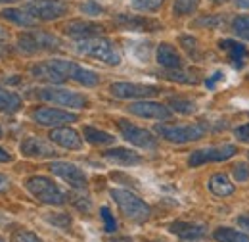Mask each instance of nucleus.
<instances>
[{
	"instance_id": "nucleus-1",
	"label": "nucleus",
	"mask_w": 249,
	"mask_h": 242,
	"mask_svg": "<svg viewBox=\"0 0 249 242\" xmlns=\"http://www.w3.org/2000/svg\"><path fill=\"white\" fill-rule=\"evenodd\" d=\"M31 75L40 79V81H48V83H54V85H60L65 81H75L83 87H96L100 83V77L98 73L92 69H87L75 61L62 60V58H56V60H46L40 61L36 65L31 67Z\"/></svg>"
},
{
	"instance_id": "nucleus-2",
	"label": "nucleus",
	"mask_w": 249,
	"mask_h": 242,
	"mask_svg": "<svg viewBox=\"0 0 249 242\" xmlns=\"http://www.w3.org/2000/svg\"><path fill=\"white\" fill-rule=\"evenodd\" d=\"M75 50L83 56L100 60L107 65H119L121 63V56H119L115 44L106 37H90V39L77 40Z\"/></svg>"
},
{
	"instance_id": "nucleus-3",
	"label": "nucleus",
	"mask_w": 249,
	"mask_h": 242,
	"mask_svg": "<svg viewBox=\"0 0 249 242\" xmlns=\"http://www.w3.org/2000/svg\"><path fill=\"white\" fill-rule=\"evenodd\" d=\"M111 198L115 200V204L119 206V210L126 219L136 221V223H144L150 219V206L136 194H132L130 190H123V188H113L111 190Z\"/></svg>"
},
{
	"instance_id": "nucleus-4",
	"label": "nucleus",
	"mask_w": 249,
	"mask_h": 242,
	"mask_svg": "<svg viewBox=\"0 0 249 242\" xmlns=\"http://www.w3.org/2000/svg\"><path fill=\"white\" fill-rule=\"evenodd\" d=\"M62 48V40L46 31H27L18 39V50L23 54H38V52H54Z\"/></svg>"
},
{
	"instance_id": "nucleus-5",
	"label": "nucleus",
	"mask_w": 249,
	"mask_h": 242,
	"mask_svg": "<svg viewBox=\"0 0 249 242\" xmlns=\"http://www.w3.org/2000/svg\"><path fill=\"white\" fill-rule=\"evenodd\" d=\"M27 190L31 192L33 196L48 206H63L67 202V196L63 194V190L56 184L54 181H50L48 177L42 175H33L25 181Z\"/></svg>"
},
{
	"instance_id": "nucleus-6",
	"label": "nucleus",
	"mask_w": 249,
	"mask_h": 242,
	"mask_svg": "<svg viewBox=\"0 0 249 242\" xmlns=\"http://www.w3.org/2000/svg\"><path fill=\"white\" fill-rule=\"evenodd\" d=\"M156 133L175 144H186L194 142L205 137L207 129L203 123H194V125H156Z\"/></svg>"
},
{
	"instance_id": "nucleus-7",
	"label": "nucleus",
	"mask_w": 249,
	"mask_h": 242,
	"mask_svg": "<svg viewBox=\"0 0 249 242\" xmlns=\"http://www.w3.org/2000/svg\"><path fill=\"white\" fill-rule=\"evenodd\" d=\"M36 98L44 100V102H52L63 108H73V110H83L89 106V98L79 94V92L67 91V89H56V87H46V89H38Z\"/></svg>"
},
{
	"instance_id": "nucleus-8",
	"label": "nucleus",
	"mask_w": 249,
	"mask_h": 242,
	"mask_svg": "<svg viewBox=\"0 0 249 242\" xmlns=\"http://www.w3.org/2000/svg\"><path fill=\"white\" fill-rule=\"evenodd\" d=\"M25 10L31 14L33 18L42 20V21H52L65 16L69 12L67 4L62 0H29Z\"/></svg>"
},
{
	"instance_id": "nucleus-9",
	"label": "nucleus",
	"mask_w": 249,
	"mask_h": 242,
	"mask_svg": "<svg viewBox=\"0 0 249 242\" xmlns=\"http://www.w3.org/2000/svg\"><path fill=\"white\" fill-rule=\"evenodd\" d=\"M113 25L119 27L121 31H128V33H156V31L163 29V25L154 18L130 16V14H117L113 18Z\"/></svg>"
},
{
	"instance_id": "nucleus-10",
	"label": "nucleus",
	"mask_w": 249,
	"mask_h": 242,
	"mask_svg": "<svg viewBox=\"0 0 249 242\" xmlns=\"http://www.w3.org/2000/svg\"><path fill=\"white\" fill-rule=\"evenodd\" d=\"M117 127L121 131L124 141H128L130 144L138 146V148H146V150H154L157 148V139L146 129H140L126 120H117Z\"/></svg>"
},
{
	"instance_id": "nucleus-11",
	"label": "nucleus",
	"mask_w": 249,
	"mask_h": 242,
	"mask_svg": "<svg viewBox=\"0 0 249 242\" xmlns=\"http://www.w3.org/2000/svg\"><path fill=\"white\" fill-rule=\"evenodd\" d=\"M238 148L232 144H224V146H215V148H201L190 154L188 158V165L190 167H199L203 163H211V161H224L230 160L232 156H236Z\"/></svg>"
},
{
	"instance_id": "nucleus-12",
	"label": "nucleus",
	"mask_w": 249,
	"mask_h": 242,
	"mask_svg": "<svg viewBox=\"0 0 249 242\" xmlns=\"http://www.w3.org/2000/svg\"><path fill=\"white\" fill-rule=\"evenodd\" d=\"M48 169H50L54 175H58L60 179H63L69 186L77 188V190H85L87 184H89V179H87V175L83 173V169H79V167L73 165V163H67V161H52Z\"/></svg>"
},
{
	"instance_id": "nucleus-13",
	"label": "nucleus",
	"mask_w": 249,
	"mask_h": 242,
	"mask_svg": "<svg viewBox=\"0 0 249 242\" xmlns=\"http://www.w3.org/2000/svg\"><path fill=\"white\" fill-rule=\"evenodd\" d=\"M31 118L35 123H38L42 127H62L65 123H75L79 120L77 114L56 110V108H38L33 112Z\"/></svg>"
},
{
	"instance_id": "nucleus-14",
	"label": "nucleus",
	"mask_w": 249,
	"mask_h": 242,
	"mask_svg": "<svg viewBox=\"0 0 249 242\" xmlns=\"http://www.w3.org/2000/svg\"><path fill=\"white\" fill-rule=\"evenodd\" d=\"M109 92L117 98H150L159 94V87L154 85H138V83H113Z\"/></svg>"
},
{
	"instance_id": "nucleus-15",
	"label": "nucleus",
	"mask_w": 249,
	"mask_h": 242,
	"mask_svg": "<svg viewBox=\"0 0 249 242\" xmlns=\"http://www.w3.org/2000/svg\"><path fill=\"white\" fill-rule=\"evenodd\" d=\"M128 112L138 118H148V120H169L171 118V110L167 106L157 104V102H148V100L132 102L128 106Z\"/></svg>"
},
{
	"instance_id": "nucleus-16",
	"label": "nucleus",
	"mask_w": 249,
	"mask_h": 242,
	"mask_svg": "<svg viewBox=\"0 0 249 242\" xmlns=\"http://www.w3.org/2000/svg\"><path fill=\"white\" fill-rule=\"evenodd\" d=\"M50 141L65 150H79L83 148V139L75 129L69 127H56L50 131Z\"/></svg>"
},
{
	"instance_id": "nucleus-17",
	"label": "nucleus",
	"mask_w": 249,
	"mask_h": 242,
	"mask_svg": "<svg viewBox=\"0 0 249 242\" xmlns=\"http://www.w3.org/2000/svg\"><path fill=\"white\" fill-rule=\"evenodd\" d=\"M19 150L27 158H54V156H58L56 148H52L46 141H42L38 137H27L19 144Z\"/></svg>"
},
{
	"instance_id": "nucleus-18",
	"label": "nucleus",
	"mask_w": 249,
	"mask_h": 242,
	"mask_svg": "<svg viewBox=\"0 0 249 242\" xmlns=\"http://www.w3.org/2000/svg\"><path fill=\"white\" fill-rule=\"evenodd\" d=\"M169 231L177 235L182 241H199L207 235V227L199 223H190V221H175L169 225Z\"/></svg>"
},
{
	"instance_id": "nucleus-19",
	"label": "nucleus",
	"mask_w": 249,
	"mask_h": 242,
	"mask_svg": "<svg viewBox=\"0 0 249 242\" xmlns=\"http://www.w3.org/2000/svg\"><path fill=\"white\" fill-rule=\"evenodd\" d=\"M104 31V27L100 23H94V21H69L63 33L71 39H77V40H83V39H90V37H100V33Z\"/></svg>"
},
{
	"instance_id": "nucleus-20",
	"label": "nucleus",
	"mask_w": 249,
	"mask_h": 242,
	"mask_svg": "<svg viewBox=\"0 0 249 242\" xmlns=\"http://www.w3.org/2000/svg\"><path fill=\"white\" fill-rule=\"evenodd\" d=\"M156 60L161 67L165 69H180L182 67V56L178 54V50L167 42H161L157 46V52H156Z\"/></svg>"
},
{
	"instance_id": "nucleus-21",
	"label": "nucleus",
	"mask_w": 249,
	"mask_h": 242,
	"mask_svg": "<svg viewBox=\"0 0 249 242\" xmlns=\"http://www.w3.org/2000/svg\"><path fill=\"white\" fill-rule=\"evenodd\" d=\"M104 158L111 163L117 165H136L142 161V158L136 152L128 150V148H111V150L104 152Z\"/></svg>"
},
{
	"instance_id": "nucleus-22",
	"label": "nucleus",
	"mask_w": 249,
	"mask_h": 242,
	"mask_svg": "<svg viewBox=\"0 0 249 242\" xmlns=\"http://www.w3.org/2000/svg\"><path fill=\"white\" fill-rule=\"evenodd\" d=\"M218 46H220L224 52H228L230 61H232L236 67H242V65H244V61L248 58V48H246L244 44H240L238 40H232V39H224V40L218 42Z\"/></svg>"
},
{
	"instance_id": "nucleus-23",
	"label": "nucleus",
	"mask_w": 249,
	"mask_h": 242,
	"mask_svg": "<svg viewBox=\"0 0 249 242\" xmlns=\"http://www.w3.org/2000/svg\"><path fill=\"white\" fill-rule=\"evenodd\" d=\"M6 21H12L19 27H33L36 23V18H33L27 10H18V8H6L2 14H0Z\"/></svg>"
},
{
	"instance_id": "nucleus-24",
	"label": "nucleus",
	"mask_w": 249,
	"mask_h": 242,
	"mask_svg": "<svg viewBox=\"0 0 249 242\" xmlns=\"http://www.w3.org/2000/svg\"><path fill=\"white\" fill-rule=\"evenodd\" d=\"M21 108H23L21 96H18L16 92L0 87V112H2V114H16V112H19Z\"/></svg>"
},
{
	"instance_id": "nucleus-25",
	"label": "nucleus",
	"mask_w": 249,
	"mask_h": 242,
	"mask_svg": "<svg viewBox=\"0 0 249 242\" xmlns=\"http://www.w3.org/2000/svg\"><path fill=\"white\" fill-rule=\"evenodd\" d=\"M83 135H85L87 142H89V144H94V146H107V144H113V142H115L113 135H109V133H106V131H100V129H96V127H85V129H83Z\"/></svg>"
},
{
	"instance_id": "nucleus-26",
	"label": "nucleus",
	"mask_w": 249,
	"mask_h": 242,
	"mask_svg": "<svg viewBox=\"0 0 249 242\" xmlns=\"http://www.w3.org/2000/svg\"><path fill=\"white\" fill-rule=\"evenodd\" d=\"M209 190L213 192V194H217V196H230L232 192H234V184L230 182V179L226 177V175H222V173H218V175H213L211 179H209Z\"/></svg>"
},
{
	"instance_id": "nucleus-27",
	"label": "nucleus",
	"mask_w": 249,
	"mask_h": 242,
	"mask_svg": "<svg viewBox=\"0 0 249 242\" xmlns=\"http://www.w3.org/2000/svg\"><path fill=\"white\" fill-rule=\"evenodd\" d=\"M215 241L217 242H249V237L240 233V231H234L230 227H220L215 231Z\"/></svg>"
},
{
	"instance_id": "nucleus-28",
	"label": "nucleus",
	"mask_w": 249,
	"mask_h": 242,
	"mask_svg": "<svg viewBox=\"0 0 249 242\" xmlns=\"http://www.w3.org/2000/svg\"><path fill=\"white\" fill-rule=\"evenodd\" d=\"M169 108L173 110V112H178V114H194L196 112V104L192 102V100H188V98H180V96H173V98H169Z\"/></svg>"
},
{
	"instance_id": "nucleus-29",
	"label": "nucleus",
	"mask_w": 249,
	"mask_h": 242,
	"mask_svg": "<svg viewBox=\"0 0 249 242\" xmlns=\"http://www.w3.org/2000/svg\"><path fill=\"white\" fill-rule=\"evenodd\" d=\"M199 0H175L173 4V14L175 16H190L197 10Z\"/></svg>"
},
{
	"instance_id": "nucleus-30",
	"label": "nucleus",
	"mask_w": 249,
	"mask_h": 242,
	"mask_svg": "<svg viewBox=\"0 0 249 242\" xmlns=\"http://www.w3.org/2000/svg\"><path fill=\"white\" fill-rule=\"evenodd\" d=\"M232 29L238 37L249 40V16H238L234 21H232Z\"/></svg>"
},
{
	"instance_id": "nucleus-31",
	"label": "nucleus",
	"mask_w": 249,
	"mask_h": 242,
	"mask_svg": "<svg viewBox=\"0 0 249 242\" xmlns=\"http://www.w3.org/2000/svg\"><path fill=\"white\" fill-rule=\"evenodd\" d=\"M130 4L142 12H157L165 4V0H130Z\"/></svg>"
},
{
	"instance_id": "nucleus-32",
	"label": "nucleus",
	"mask_w": 249,
	"mask_h": 242,
	"mask_svg": "<svg viewBox=\"0 0 249 242\" xmlns=\"http://www.w3.org/2000/svg\"><path fill=\"white\" fill-rule=\"evenodd\" d=\"M165 77H167V79H171V81L188 83V85H196V83H197V79H196V77L188 75V73H184V71H178V69H169V71L165 73Z\"/></svg>"
},
{
	"instance_id": "nucleus-33",
	"label": "nucleus",
	"mask_w": 249,
	"mask_h": 242,
	"mask_svg": "<svg viewBox=\"0 0 249 242\" xmlns=\"http://www.w3.org/2000/svg\"><path fill=\"white\" fill-rule=\"evenodd\" d=\"M46 221L56 225V227H62V229H69L71 227V217L67 213H48Z\"/></svg>"
},
{
	"instance_id": "nucleus-34",
	"label": "nucleus",
	"mask_w": 249,
	"mask_h": 242,
	"mask_svg": "<svg viewBox=\"0 0 249 242\" xmlns=\"http://www.w3.org/2000/svg\"><path fill=\"white\" fill-rule=\"evenodd\" d=\"M100 215H102V219H104V229H106V233H115V231H117V221L113 219L109 208L104 206V208L100 210Z\"/></svg>"
},
{
	"instance_id": "nucleus-35",
	"label": "nucleus",
	"mask_w": 249,
	"mask_h": 242,
	"mask_svg": "<svg viewBox=\"0 0 249 242\" xmlns=\"http://www.w3.org/2000/svg\"><path fill=\"white\" fill-rule=\"evenodd\" d=\"M12 242H42L35 233L31 231H16L14 237H12Z\"/></svg>"
},
{
	"instance_id": "nucleus-36",
	"label": "nucleus",
	"mask_w": 249,
	"mask_h": 242,
	"mask_svg": "<svg viewBox=\"0 0 249 242\" xmlns=\"http://www.w3.org/2000/svg\"><path fill=\"white\" fill-rule=\"evenodd\" d=\"M180 44L184 46V50H188L192 56H196V54H197V50H199L197 40H196L194 37H180Z\"/></svg>"
},
{
	"instance_id": "nucleus-37",
	"label": "nucleus",
	"mask_w": 249,
	"mask_h": 242,
	"mask_svg": "<svg viewBox=\"0 0 249 242\" xmlns=\"http://www.w3.org/2000/svg\"><path fill=\"white\" fill-rule=\"evenodd\" d=\"M81 12H83V14H87V16H98V14H102V12H104V8H102L100 4H96L94 0H89L87 4H83V6H81Z\"/></svg>"
},
{
	"instance_id": "nucleus-38",
	"label": "nucleus",
	"mask_w": 249,
	"mask_h": 242,
	"mask_svg": "<svg viewBox=\"0 0 249 242\" xmlns=\"http://www.w3.org/2000/svg\"><path fill=\"white\" fill-rule=\"evenodd\" d=\"M234 177H236V181L244 182L249 179V167L246 163H238L236 167H234Z\"/></svg>"
},
{
	"instance_id": "nucleus-39",
	"label": "nucleus",
	"mask_w": 249,
	"mask_h": 242,
	"mask_svg": "<svg viewBox=\"0 0 249 242\" xmlns=\"http://www.w3.org/2000/svg\"><path fill=\"white\" fill-rule=\"evenodd\" d=\"M218 23H220V18L218 16H205V18H201V20L196 21V25H199V27H217Z\"/></svg>"
},
{
	"instance_id": "nucleus-40",
	"label": "nucleus",
	"mask_w": 249,
	"mask_h": 242,
	"mask_svg": "<svg viewBox=\"0 0 249 242\" xmlns=\"http://www.w3.org/2000/svg\"><path fill=\"white\" fill-rule=\"evenodd\" d=\"M234 135H236V139H238L240 142H246V144H249V123H248V125L238 127V129L234 131Z\"/></svg>"
},
{
	"instance_id": "nucleus-41",
	"label": "nucleus",
	"mask_w": 249,
	"mask_h": 242,
	"mask_svg": "<svg viewBox=\"0 0 249 242\" xmlns=\"http://www.w3.org/2000/svg\"><path fill=\"white\" fill-rule=\"evenodd\" d=\"M73 204L81 210V212H90V200H89V196L87 198H83V196H77L75 200H73Z\"/></svg>"
},
{
	"instance_id": "nucleus-42",
	"label": "nucleus",
	"mask_w": 249,
	"mask_h": 242,
	"mask_svg": "<svg viewBox=\"0 0 249 242\" xmlns=\"http://www.w3.org/2000/svg\"><path fill=\"white\" fill-rule=\"evenodd\" d=\"M220 79H222V73L217 71L215 75H211V79H207V81H205V87H207V89H213V87H215V83L220 81Z\"/></svg>"
},
{
	"instance_id": "nucleus-43",
	"label": "nucleus",
	"mask_w": 249,
	"mask_h": 242,
	"mask_svg": "<svg viewBox=\"0 0 249 242\" xmlns=\"http://www.w3.org/2000/svg\"><path fill=\"white\" fill-rule=\"evenodd\" d=\"M236 221H238V225H240L244 231H249V215H240Z\"/></svg>"
},
{
	"instance_id": "nucleus-44",
	"label": "nucleus",
	"mask_w": 249,
	"mask_h": 242,
	"mask_svg": "<svg viewBox=\"0 0 249 242\" xmlns=\"http://www.w3.org/2000/svg\"><path fill=\"white\" fill-rule=\"evenodd\" d=\"M8 190H10V179L0 173V192H8Z\"/></svg>"
},
{
	"instance_id": "nucleus-45",
	"label": "nucleus",
	"mask_w": 249,
	"mask_h": 242,
	"mask_svg": "<svg viewBox=\"0 0 249 242\" xmlns=\"http://www.w3.org/2000/svg\"><path fill=\"white\" fill-rule=\"evenodd\" d=\"M8 161H12V154L4 150V148H0V163H8Z\"/></svg>"
},
{
	"instance_id": "nucleus-46",
	"label": "nucleus",
	"mask_w": 249,
	"mask_h": 242,
	"mask_svg": "<svg viewBox=\"0 0 249 242\" xmlns=\"http://www.w3.org/2000/svg\"><path fill=\"white\" fill-rule=\"evenodd\" d=\"M107 242H132L128 237H117V239H111V241H107Z\"/></svg>"
},
{
	"instance_id": "nucleus-47",
	"label": "nucleus",
	"mask_w": 249,
	"mask_h": 242,
	"mask_svg": "<svg viewBox=\"0 0 249 242\" xmlns=\"http://www.w3.org/2000/svg\"><path fill=\"white\" fill-rule=\"evenodd\" d=\"M236 4H238L240 8H248L249 10V0H236Z\"/></svg>"
},
{
	"instance_id": "nucleus-48",
	"label": "nucleus",
	"mask_w": 249,
	"mask_h": 242,
	"mask_svg": "<svg viewBox=\"0 0 249 242\" xmlns=\"http://www.w3.org/2000/svg\"><path fill=\"white\" fill-rule=\"evenodd\" d=\"M14 2H19V0H0V4H14Z\"/></svg>"
},
{
	"instance_id": "nucleus-49",
	"label": "nucleus",
	"mask_w": 249,
	"mask_h": 242,
	"mask_svg": "<svg viewBox=\"0 0 249 242\" xmlns=\"http://www.w3.org/2000/svg\"><path fill=\"white\" fill-rule=\"evenodd\" d=\"M213 4H224V2H228V0H211Z\"/></svg>"
},
{
	"instance_id": "nucleus-50",
	"label": "nucleus",
	"mask_w": 249,
	"mask_h": 242,
	"mask_svg": "<svg viewBox=\"0 0 249 242\" xmlns=\"http://www.w3.org/2000/svg\"><path fill=\"white\" fill-rule=\"evenodd\" d=\"M2 31V29H0ZM6 39H8V35H4V33H0V40H6Z\"/></svg>"
},
{
	"instance_id": "nucleus-51",
	"label": "nucleus",
	"mask_w": 249,
	"mask_h": 242,
	"mask_svg": "<svg viewBox=\"0 0 249 242\" xmlns=\"http://www.w3.org/2000/svg\"><path fill=\"white\" fill-rule=\"evenodd\" d=\"M0 242H6V241H4V239H2V237H0Z\"/></svg>"
},
{
	"instance_id": "nucleus-52",
	"label": "nucleus",
	"mask_w": 249,
	"mask_h": 242,
	"mask_svg": "<svg viewBox=\"0 0 249 242\" xmlns=\"http://www.w3.org/2000/svg\"><path fill=\"white\" fill-rule=\"evenodd\" d=\"M0 139H2V129H0Z\"/></svg>"
}]
</instances>
